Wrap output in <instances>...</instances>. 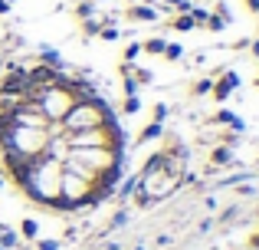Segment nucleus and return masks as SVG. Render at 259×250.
<instances>
[{
  "label": "nucleus",
  "mask_w": 259,
  "mask_h": 250,
  "mask_svg": "<svg viewBox=\"0 0 259 250\" xmlns=\"http://www.w3.org/2000/svg\"><path fill=\"white\" fill-rule=\"evenodd\" d=\"M164 4H167V7H177L181 13H187V10H190V4H187V0H164Z\"/></svg>",
  "instance_id": "obj_11"
},
{
  "label": "nucleus",
  "mask_w": 259,
  "mask_h": 250,
  "mask_svg": "<svg viewBox=\"0 0 259 250\" xmlns=\"http://www.w3.org/2000/svg\"><path fill=\"white\" fill-rule=\"evenodd\" d=\"M108 109L99 102V99H82V102H76L69 112L63 116V128L66 132H82V128H99L108 122Z\"/></svg>",
  "instance_id": "obj_1"
},
{
  "label": "nucleus",
  "mask_w": 259,
  "mask_h": 250,
  "mask_svg": "<svg viewBox=\"0 0 259 250\" xmlns=\"http://www.w3.org/2000/svg\"><path fill=\"white\" fill-rule=\"evenodd\" d=\"M23 234L33 237V234H36V221H23Z\"/></svg>",
  "instance_id": "obj_15"
},
{
  "label": "nucleus",
  "mask_w": 259,
  "mask_h": 250,
  "mask_svg": "<svg viewBox=\"0 0 259 250\" xmlns=\"http://www.w3.org/2000/svg\"><path fill=\"white\" fill-rule=\"evenodd\" d=\"M253 53H256V56H259V40H256V43H253Z\"/></svg>",
  "instance_id": "obj_22"
},
{
  "label": "nucleus",
  "mask_w": 259,
  "mask_h": 250,
  "mask_svg": "<svg viewBox=\"0 0 259 250\" xmlns=\"http://www.w3.org/2000/svg\"><path fill=\"white\" fill-rule=\"evenodd\" d=\"M92 4H102V0H92Z\"/></svg>",
  "instance_id": "obj_24"
},
{
  "label": "nucleus",
  "mask_w": 259,
  "mask_h": 250,
  "mask_svg": "<svg viewBox=\"0 0 259 250\" xmlns=\"http://www.w3.org/2000/svg\"><path fill=\"white\" fill-rule=\"evenodd\" d=\"M138 53H141V46L135 43V46H128V53H125V56H128V59H135V56H138Z\"/></svg>",
  "instance_id": "obj_18"
},
{
  "label": "nucleus",
  "mask_w": 259,
  "mask_h": 250,
  "mask_svg": "<svg viewBox=\"0 0 259 250\" xmlns=\"http://www.w3.org/2000/svg\"><path fill=\"white\" fill-rule=\"evenodd\" d=\"M10 10V4H7V0H0V13H7Z\"/></svg>",
  "instance_id": "obj_21"
},
{
  "label": "nucleus",
  "mask_w": 259,
  "mask_h": 250,
  "mask_svg": "<svg viewBox=\"0 0 259 250\" xmlns=\"http://www.w3.org/2000/svg\"><path fill=\"white\" fill-rule=\"evenodd\" d=\"M181 53H184L181 46H164V56H167V59H177V56H181Z\"/></svg>",
  "instance_id": "obj_13"
},
{
  "label": "nucleus",
  "mask_w": 259,
  "mask_h": 250,
  "mask_svg": "<svg viewBox=\"0 0 259 250\" xmlns=\"http://www.w3.org/2000/svg\"><path fill=\"white\" fill-rule=\"evenodd\" d=\"M69 158L79 161V165H85V168H92L95 174H102L112 165H118V152H115V148H69Z\"/></svg>",
  "instance_id": "obj_3"
},
{
  "label": "nucleus",
  "mask_w": 259,
  "mask_h": 250,
  "mask_svg": "<svg viewBox=\"0 0 259 250\" xmlns=\"http://www.w3.org/2000/svg\"><path fill=\"white\" fill-rule=\"evenodd\" d=\"M59 244H56V240H43V244H39V250H56Z\"/></svg>",
  "instance_id": "obj_19"
},
{
  "label": "nucleus",
  "mask_w": 259,
  "mask_h": 250,
  "mask_svg": "<svg viewBox=\"0 0 259 250\" xmlns=\"http://www.w3.org/2000/svg\"><path fill=\"white\" fill-rule=\"evenodd\" d=\"M213 161H217V165H227V161H230V152H227V148H217V152H213Z\"/></svg>",
  "instance_id": "obj_9"
},
{
  "label": "nucleus",
  "mask_w": 259,
  "mask_h": 250,
  "mask_svg": "<svg viewBox=\"0 0 259 250\" xmlns=\"http://www.w3.org/2000/svg\"><path fill=\"white\" fill-rule=\"evenodd\" d=\"M132 17L135 20H158V10H151V7H132Z\"/></svg>",
  "instance_id": "obj_5"
},
{
  "label": "nucleus",
  "mask_w": 259,
  "mask_h": 250,
  "mask_svg": "<svg viewBox=\"0 0 259 250\" xmlns=\"http://www.w3.org/2000/svg\"><path fill=\"white\" fill-rule=\"evenodd\" d=\"M138 109H141V102H138L135 96H128V102H125V112H138Z\"/></svg>",
  "instance_id": "obj_14"
},
{
  "label": "nucleus",
  "mask_w": 259,
  "mask_h": 250,
  "mask_svg": "<svg viewBox=\"0 0 259 250\" xmlns=\"http://www.w3.org/2000/svg\"><path fill=\"white\" fill-rule=\"evenodd\" d=\"M161 135V122H154V125H148L145 132H141V141H151V138H158Z\"/></svg>",
  "instance_id": "obj_6"
},
{
  "label": "nucleus",
  "mask_w": 259,
  "mask_h": 250,
  "mask_svg": "<svg viewBox=\"0 0 259 250\" xmlns=\"http://www.w3.org/2000/svg\"><path fill=\"white\" fill-rule=\"evenodd\" d=\"M174 26H177V30H194V20H190V13L177 17V20H174Z\"/></svg>",
  "instance_id": "obj_7"
},
{
  "label": "nucleus",
  "mask_w": 259,
  "mask_h": 250,
  "mask_svg": "<svg viewBox=\"0 0 259 250\" xmlns=\"http://www.w3.org/2000/svg\"><path fill=\"white\" fill-rule=\"evenodd\" d=\"M7 4H10V0H7Z\"/></svg>",
  "instance_id": "obj_25"
},
{
  "label": "nucleus",
  "mask_w": 259,
  "mask_h": 250,
  "mask_svg": "<svg viewBox=\"0 0 259 250\" xmlns=\"http://www.w3.org/2000/svg\"><path fill=\"white\" fill-rule=\"evenodd\" d=\"M213 89V83H210V79H203V83H197V92H210Z\"/></svg>",
  "instance_id": "obj_17"
},
{
  "label": "nucleus",
  "mask_w": 259,
  "mask_h": 250,
  "mask_svg": "<svg viewBox=\"0 0 259 250\" xmlns=\"http://www.w3.org/2000/svg\"><path fill=\"white\" fill-rule=\"evenodd\" d=\"M102 33V40H115L118 37V30H115V26H105V30H99Z\"/></svg>",
  "instance_id": "obj_16"
},
{
  "label": "nucleus",
  "mask_w": 259,
  "mask_h": 250,
  "mask_svg": "<svg viewBox=\"0 0 259 250\" xmlns=\"http://www.w3.org/2000/svg\"><path fill=\"white\" fill-rule=\"evenodd\" d=\"M164 46H167L164 40H148V43H145V50H148V53H164Z\"/></svg>",
  "instance_id": "obj_8"
},
{
  "label": "nucleus",
  "mask_w": 259,
  "mask_h": 250,
  "mask_svg": "<svg viewBox=\"0 0 259 250\" xmlns=\"http://www.w3.org/2000/svg\"><path fill=\"white\" fill-rule=\"evenodd\" d=\"M253 244H256V247H259V237H256V240H253Z\"/></svg>",
  "instance_id": "obj_23"
},
{
  "label": "nucleus",
  "mask_w": 259,
  "mask_h": 250,
  "mask_svg": "<svg viewBox=\"0 0 259 250\" xmlns=\"http://www.w3.org/2000/svg\"><path fill=\"white\" fill-rule=\"evenodd\" d=\"M0 250H4V247H0Z\"/></svg>",
  "instance_id": "obj_26"
},
{
  "label": "nucleus",
  "mask_w": 259,
  "mask_h": 250,
  "mask_svg": "<svg viewBox=\"0 0 259 250\" xmlns=\"http://www.w3.org/2000/svg\"><path fill=\"white\" fill-rule=\"evenodd\" d=\"M39 109H43V116L50 119V122H63V116L76 105V96H72L69 89H63V86H53V89H43V96L36 99Z\"/></svg>",
  "instance_id": "obj_2"
},
{
  "label": "nucleus",
  "mask_w": 259,
  "mask_h": 250,
  "mask_svg": "<svg viewBox=\"0 0 259 250\" xmlns=\"http://www.w3.org/2000/svg\"><path fill=\"white\" fill-rule=\"evenodd\" d=\"M236 83H240V79H236V73H227V76L217 83V99H227L230 92L236 89Z\"/></svg>",
  "instance_id": "obj_4"
},
{
  "label": "nucleus",
  "mask_w": 259,
  "mask_h": 250,
  "mask_svg": "<svg viewBox=\"0 0 259 250\" xmlns=\"http://www.w3.org/2000/svg\"><path fill=\"white\" fill-rule=\"evenodd\" d=\"M76 13H79L82 20H85V17H92V0H85V4H79V7H76Z\"/></svg>",
  "instance_id": "obj_10"
},
{
  "label": "nucleus",
  "mask_w": 259,
  "mask_h": 250,
  "mask_svg": "<svg viewBox=\"0 0 259 250\" xmlns=\"http://www.w3.org/2000/svg\"><path fill=\"white\" fill-rule=\"evenodd\" d=\"M246 7H249L253 13H259V0H246Z\"/></svg>",
  "instance_id": "obj_20"
},
{
  "label": "nucleus",
  "mask_w": 259,
  "mask_h": 250,
  "mask_svg": "<svg viewBox=\"0 0 259 250\" xmlns=\"http://www.w3.org/2000/svg\"><path fill=\"white\" fill-rule=\"evenodd\" d=\"M223 23H227L223 17H207V26H210V30H223Z\"/></svg>",
  "instance_id": "obj_12"
}]
</instances>
